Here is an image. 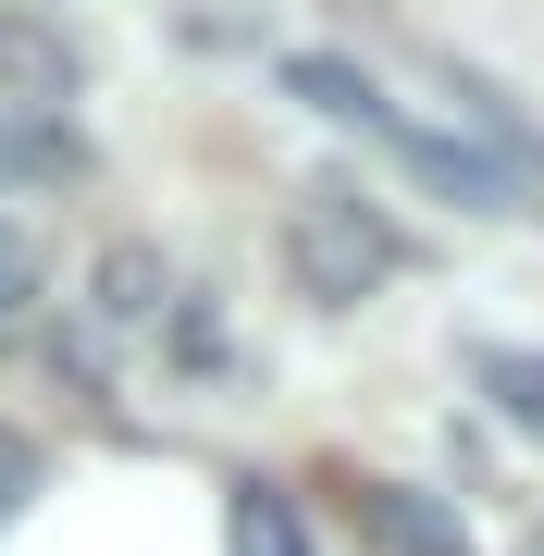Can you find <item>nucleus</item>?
<instances>
[{
  "label": "nucleus",
  "instance_id": "f257e3e1",
  "mask_svg": "<svg viewBox=\"0 0 544 556\" xmlns=\"http://www.w3.org/2000/svg\"><path fill=\"white\" fill-rule=\"evenodd\" d=\"M284 248H298V273H309V298H371L383 273H396V236H383V223L346 199V186H309L298 199V223H284Z\"/></svg>",
  "mask_w": 544,
  "mask_h": 556
},
{
  "label": "nucleus",
  "instance_id": "20e7f679",
  "mask_svg": "<svg viewBox=\"0 0 544 556\" xmlns=\"http://www.w3.org/2000/svg\"><path fill=\"white\" fill-rule=\"evenodd\" d=\"M223 556H322V544H309V519H298L284 482H236L223 495Z\"/></svg>",
  "mask_w": 544,
  "mask_h": 556
},
{
  "label": "nucleus",
  "instance_id": "423d86ee",
  "mask_svg": "<svg viewBox=\"0 0 544 556\" xmlns=\"http://www.w3.org/2000/svg\"><path fill=\"white\" fill-rule=\"evenodd\" d=\"M470 371H483L495 396H507V408H520L532 433H544V358H532V346H470Z\"/></svg>",
  "mask_w": 544,
  "mask_h": 556
},
{
  "label": "nucleus",
  "instance_id": "7ed1b4c3",
  "mask_svg": "<svg viewBox=\"0 0 544 556\" xmlns=\"http://www.w3.org/2000/svg\"><path fill=\"white\" fill-rule=\"evenodd\" d=\"M162 321H174V273H162L149 248H112V260H100V334L149 346Z\"/></svg>",
  "mask_w": 544,
  "mask_h": 556
},
{
  "label": "nucleus",
  "instance_id": "f03ea898",
  "mask_svg": "<svg viewBox=\"0 0 544 556\" xmlns=\"http://www.w3.org/2000/svg\"><path fill=\"white\" fill-rule=\"evenodd\" d=\"M359 137H383L408 161V174L433 186V199H458V211H507V161L495 149H470V137H445V124H421V112H396V100H371V124Z\"/></svg>",
  "mask_w": 544,
  "mask_h": 556
},
{
  "label": "nucleus",
  "instance_id": "6e6552de",
  "mask_svg": "<svg viewBox=\"0 0 544 556\" xmlns=\"http://www.w3.org/2000/svg\"><path fill=\"white\" fill-rule=\"evenodd\" d=\"M25 495H38V445H25V433H0V519H13Z\"/></svg>",
  "mask_w": 544,
  "mask_h": 556
},
{
  "label": "nucleus",
  "instance_id": "39448f33",
  "mask_svg": "<svg viewBox=\"0 0 544 556\" xmlns=\"http://www.w3.org/2000/svg\"><path fill=\"white\" fill-rule=\"evenodd\" d=\"M371 532L396 544V556H470V532H458L433 495H408V482H371Z\"/></svg>",
  "mask_w": 544,
  "mask_h": 556
},
{
  "label": "nucleus",
  "instance_id": "0eeeda50",
  "mask_svg": "<svg viewBox=\"0 0 544 556\" xmlns=\"http://www.w3.org/2000/svg\"><path fill=\"white\" fill-rule=\"evenodd\" d=\"M25 309H38V248H25L13 223H0V334H13Z\"/></svg>",
  "mask_w": 544,
  "mask_h": 556
}]
</instances>
